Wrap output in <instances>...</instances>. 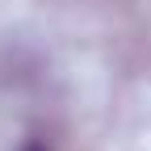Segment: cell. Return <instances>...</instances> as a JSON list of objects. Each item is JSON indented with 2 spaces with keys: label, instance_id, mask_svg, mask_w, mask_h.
I'll return each instance as SVG.
<instances>
[{
  "label": "cell",
  "instance_id": "cell-1",
  "mask_svg": "<svg viewBox=\"0 0 151 151\" xmlns=\"http://www.w3.org/2000/svg\"><path fill=\"white\" fill-rule=\"evenodd\" d=\"M25 151H42V147H25Z\"/></svg>",
  "mask_w": 151,
  "mask_h": 151
}]
</instances>
